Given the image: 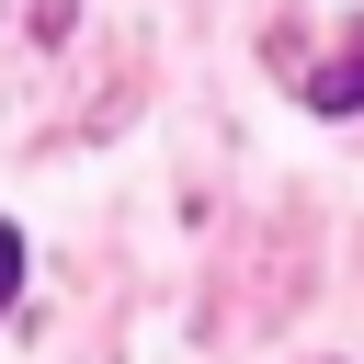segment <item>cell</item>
<instances>
[{"label":"cell","mask_w":364,"mask_h":364,"mask_svg":"<svg viewBox=\"0 0 364 364\" xmlns=\"http://www.w3.org/2000/svg\"><path fill=\"white\" fill-rule=\"evenodd\" d=\"M11 296H23V228L0 216V307H11Z\"/></svg>","instance_id":"7a4b0ae2"},{"label":"cell","mask_w":364,"mask_h":364,"mask_svg":"<svg viewBox=\"0 0 364 364\" xmlns=\"http://www.w3.org/2000/svg\"><path fill=\"white\" fill-rule=\"evenodd\" d=\"M307 102H318V114H353V102H364V23H353V46L307 80Z\"/></svg>","instance_id":"6da1fadb"}]
</instances>
